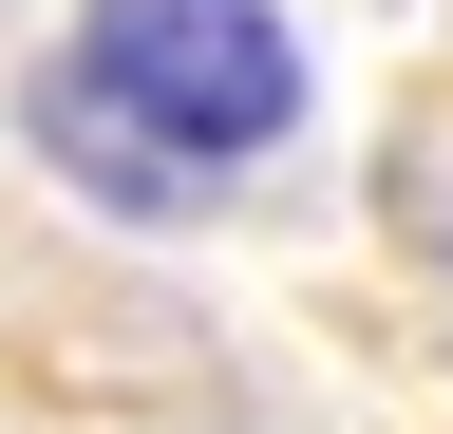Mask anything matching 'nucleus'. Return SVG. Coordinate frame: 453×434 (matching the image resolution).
<instances>
[{"instance_id": "obj_1", "label": "nucleus", "mask_w": 453, "mask_h": 434, "mask_svg": "<svg viewBox=\"0 0 453 434\" xmlns=\"http://www.w3.org/2000/svg\"><path fill=\"white\" fill-rule=\"evenodd\" d=\"M57 57H76L170 171H208V189L303 133V19H283V0H76Z\"/></svg>"}, {"instance_id": "obj_2", "label": "nucleus", "mask_w": 453, "mask_h": 434, "mask_svg": "<svg viewBox=\"0 0 453 434\" xmlns=\"http://www.w3.org/2000/svg\"><path fill=\"white\" fill-rule=\"evenodd\" d=\"M19 133H38V171H76L95 208H133V227H170V208H208V171H170V151L113 114V95L76 76V57H38L19 76Z\"/></svg>"}, {"instance_id": "obj_3", "label": "nucleus", "mask_w": 453, "mask_h": 434, "mask_svg": "<svg viewBox=\"0 0 453 434\" xmlns=\"http://www.w3.org/2000/svg\"><path fill=\"white\" fill-rule=\"evenodd\" d=\"M416 246L453 264V151H434V171H416Z\"/></svg>"}]
</instances>
